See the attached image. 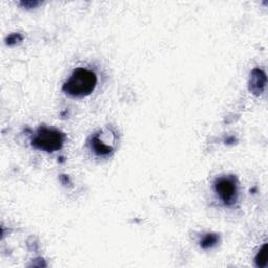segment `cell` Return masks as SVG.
<instances>
[{"instance_id": "cell-7", "label": "cell", "mask_w": 268, "mask_h": 268, "mask_svg": "<svg viewBox=\"0 0 268 268\" xmlns=\"http://www.w3.org/2000/svg\"><path fill=\"white\" fill-rule=\"evenodd\" d=\"M217 241H218V237L216 235L208 234L203 238V240L201 241V246L203 248H211L217 243Z\"/></svg>"}, {"instance_id": "cell-5", "label": "cell", "mask_w": 268, "mask_h": 268, "mask_svg": "<svg viewBox=\"0 0 268 268\" xmlns=\"http://www.w3.org/2000/svg\"><path fill=\"white\" fill-rule=\"evenodd\" d=\"M92 148L94 149V151L96 154H98L99 156H108L112 151L113 149L110 146L105 145L98 135L93 137L92 140Z\"/></svg>"}, {"instance_id": "cell-1", "label": "cell", "mask_w": 268, "mask_h": 268, "mask_svg": "<svg viewBox=\"0 0 268 268\" xmlns=\"http://www.w3.org/2000/svg\"><path fill=\"white\" fill-rule=\"evenodd\" d=\"M97 75L86 68H77L63 85V92L70 97L83 98L91 95L97 86Z\"/></svg>"}, {"instance_id": "cell-6", "label": "cell", "mask_w": 268, "mask_h": 268, "mask_svg": "<svg viewBox=\"0 0 268 268\" xmlns=\"http://www.w3.org/2000/svg\"><path fill=\"white\" fill-rule=\"evenodd\" d=\"M255 261H256V265L258 267H266V265H267V245L266 244L260 249Z\"/></svg>"}, {"instance_id": "cell-3", "label": "cell", "mask_w": 268, "mask_h": 268, "mask_svg": "<svg viewBox=\"0 0 268 268\" xmlns=\"http://www.w3.org/2000/svg\"><path fill=\"white\" fill-rule=\"evenodd\" d=\"M215 191L225 205H231L237 201L238 188L234 176L221 177L215 183Z\"/></svg>"}, {"instance_id": "cell-2", "label": "cell", "mask_w": 268, "mask_h": 268, "mask_svg": "<svg viewBox=\"0 0 268 268\" xmlns=\"http://www.w3.org/2000/svg\"><path fill=\"white\" fill-rule=\"evenodd\" d=\"M65 135L61 131L47 127H40L33 139V146L45 152H55L61 149Z\"/></svg>"}, {"instance_id": "cell-4", "label": "cell", "mask_w": 268, "mask_h": 268, "mask_svg": "<svg viewBox=\"0 0 268 268\" xmlns=\"http://www.w3.org/2000/svg\"><path fill=\"white\" fill-rule=\"evenodd\" d=\"M265 86H266L265 74L260 69H255L252 73V77H251V84H249L251 92H253L256 95L262 94L265 89Z\"/></svg>"}]
</instances>
